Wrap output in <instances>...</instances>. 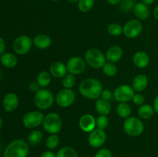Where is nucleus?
Returning <instances> with one entry per match:
<instances>
[{
	"label": "nucleus",
	"instance_id": "c756f323",
	"mask_svg": "<svg viewBox=\"0 0 158 157\" xmlns=\"http://www.w3.org/2000/svg\"><path fill=\"white\" fill-rule=\"evenodd\" d=\"M103 73L107 76H114L117 73V67L116 65L113 62H106L104 66L102 67Z\"/></svg>",
	"mask_w": 158,
	"mask_h": 157
},
{
	"label": "nucleus",
	"instance_id": "473e14b6",
	"mask_svg": "<svg viewBox=\"0 0 158 157\" xmlns=\"http://www.w3.org/2000/svg\"><path fill=\"white\" fill-rule=\"evenodd\" d=\"M107 32L113 36H119L123 33V27L118 23H111L108 26Z\"/></svg>",
	"mask_w": 158,
	"mask_h": 157
},
{
	"label": "nucleus",
	"instance_id": "0eeeda50",
	"mask_svg": "<svg viewBox=\"0 0 158 157\" xmlns=\"http://www.w3.org/2000/svg\"><path fill=\"white\" fill-rule=\"evenodd\" d=\"M33 41L28 35H19L13 42V49L18 55H26L31 50Z\"/></svg>",
	"mask_w": 158,
	"mask_h": 157
},
{
	"label": "nucleus",
	"instance_id": "ddd939ff",
	"mask_svg": "<svg viewBox=\"0 0 158 157\" xmlns=\"http://www.w3.org/2000/svg\"><path fill=\"white\" fill-rule=\"evenodd\" d=\"M106 140V135L104 130L100 129H95L89 132L88 136V143L93 148H99L103 146Z\"/></svg>",
	"mask_w": 158,
	"mask_h": 157
},
{
	"label": "nucleus",
	"instance_id": "39448f33",
	"mask_svg": "<svg viewBox=\"0 0 158 157\" xmlns=\"http://www.w3.org/2000/svg\"><path fill=\"white\" fill-rule=\"evenodd\" d=\"M54 103V96L52 92L46 89H41L35 92L34 97L35 106L40 109L46 110L52 106Z\"/></svg>",
	"mask_w": 158,
	"mask_h": 157
},
{
	"label": "nucleus",
	"instance_id": "4468645a",
	"mask_svg": "<svg viewBox=\"0 0 158 157\" xmlns=\"http://www.w3.org/2000/svg\"><path fill=\"white\" fill-rule=\"evenodd\" d=\"M79 126L81 130L85 132H90L95 129L96 119L90 114H85L81 116L79 121Z\"/></svg>",
	"mask_w": 158,
	"mask_h": 157
},
{
	"label": "nucleus",
	"instance_id": "1a4fd4ad",
	"mask_svg": "<svg viewBox=\"0 0 158 157\" xmlns=\"http://www.w3.org/2000/svg\"><path fill=\"white\" fill-rule=\"evenodd\" d=\"M143 25L139 20L131 19L126 22L123 27V33L127 38H137L141 34Z\"/></svg>",
	"mask_w": 158,
	"mask_h": 157
},
{
	"label": "nucleus",
	"instance_id": "a878e982",
	"mask_svg": "<svg viewBox=\"0 0 158 157\" xmlns=\"http://www.w3.org/2000/svg\"><path fill=\"white\" fill-rule=\"evenodd\" d=\"M51 75L46 71H42L38 74L36 78V82L40 87L45 88L49 85L51 83Z\"/></svg>",
	"mask_w": 158,
	"mask_h": 157
},
{
	"label": "nucleus",
	"instance_id": "3c124183",
	"mask_svg": "<svg viewBox=\"0 0 158 157\" xmlns=\"http://www.w3.org/2000/svg\"><path fill=\"white\" fill-rule=\"evenodd\" d=\"M157 155H158V149H157Z\"/></svg>",
	"mask_w": 158,
	"mask_h": 157
},
{
	"label": "nucleus",
	"instance_id": "8fccbe9b",
	"mask_svg": "<svg viewBox=\"0 0 158 157\" xmlns=\"http://www.w3.org/2000/svg\"><path fill=\"white\" fill-rule=\"evenodd\" d=\"M50 1H52V2H57V1H60V0H50Z\"/></svg>",
	"mask_w": 158,
	"mask_h": 157
},
{
	"label": "nucleus",
	"instance_id": "58836bf2",
	"mask_svg": "<svg viewBox=\"0 0 158 157\" xmlns=\"http://www.w3.org/2000/svg\"><path fill=\"white\" fill-rule=\"evenodd\" d=\"M40 85L37 83L36 81H33L31 82L29 84V89H30V91L34 92H37L39 90H40Z\"/></svg>",
	"mask_w": 158,
	"mask_h": 157
},
{
	"label": "nucleus",
	"instance_id": "c9c22d12",
	"mask_svg": "<svg viewBox=\"0 0 158 157\" xmlns=\"http://www.w3.org/2000/svg\"><path fill=\"white\" fill-rule=\"evenodd\" d=\"M132 101L135 105H137V106H140L144 103L145 98L142 94H140V92H138V93L134 94V97H133L132 99Z\"/></svg>",
	"mask_w": 158,
	"mask_h": 157
},
{
	"label": "nucleus",
	"instance_id": "f8f14e48",
	"mask_svg": "<svg viewBox=\"0 0 158 157\" xmlns=\"http://www.w3.org/2000/svg\"><path fill=\"white\" fill-rule=\"evenodd\" d=\"M86 61L78 56H74L69 58L66 64L67 71L73 75H80L86 69Z\"/></svg>",
	"mask_w": 158,
	"mask_h": 157
},
{
	"label": "nucleus",
	"instance_id": "412c9836",
	"mask_svg": "<svg viewBox=\"0 0 158 157\" xmlns=\"http://www.w3.org/2000/svg\"><path fill=\"white\" fill-rule=\"evenodd\" d=\"M52 40L49 35L46 34H39L34 38L33 44L40 49H46L51 46Z\"/></svg>",
	"mask_w": 158,
	"mask_h": 157
},
{
	"label": "nucleus",
	"instance_id": "7ed1b4c3",
	"mask_svg": "<svg viewBox=\"0 0 158 157\" xmlns=\"http://www.w3.org/2000/svg\"><path fill=\"white\" fill-rule=\"evenodd\" d=\"M123 130L131 136H138L144 130V124L140 119L135 116H130L126 119L123 125Z\"/></svg>",
	"mask_w": 158,
	"mask_h": 157
},
{
	"label": "nucleus",
	"instance_id": "f704fd0d",
	"mask_svg": "<svg viewBox=\"0 0 158 157\" xmlns=\"http://www.w3.org/2000/svg\"><path fill=\"white\" fill-rule=\"evenodd\" d=\"M135 5L134 0H122L120 2V9L123 12H131L132 9H134Z\"/></svg>",
	"mask_w": 158,
	"mask_h": 157
},
{
	"label": "nucleus",
	"instance_id": "5701e85b",
	"mask_svg": "<svg viewBox=\"0 0 158 157\" xmlns=\"http://www.w3.org/2000/svg\"><path fill=\"white\" fill-rule=\"evenodd\" d=\"M95 109L100 115H107L111 110V106L106 100L98 99L95 103Z\"/></svg>",
	"mask_w": 158,
	"mask_h": 157
},
{
	"label": "nucleus",
	"instance_id": "49530a36",
	"mask_svg": "<svg viewBox=\"0 0 158 157\" xmlns=\"http://www.w3.org/2000/svg\"><path fill=\"white\" fill-rule=\"evenodd\" d=\"M2 119L0 116V130H1L2 129Z\"/></svg>",
	"mask_w": 158,
	"mask_h": 157
},
{
	"label": "nucleus",
	"instance_id": "09e8293b",
	"mask_svg": "<svg viewBox=\"0 0 158 157\" xmlns=\"http://www.w3.org/2000/svg\"><path fill=\"white\" fill-rule=\"evenodd\" d=\"M2 78V72H1V71H0V79H1Z\"/></svg>",
	"mask_w": 158,
	"mask_h": 157
},
{
	"label": "nucleus",
	"instance_id": "e433bc0d",
	"mask_svg": "<svg viewBox=\"0 0 158 157\" xmlns=\"http://www.w3.org/2000/svg\"><path fill=\"white\" fill-rule=\"evenodd\" d=\"M94 157H113V155L110 150L106 148H102L97 151Z\"/></svg>",
	"mask_w": 158,
	"mask_h": 157
},
{
	"label": "nucleus",
	"instance_id": "ea45409f",
	"mask_svg": "<svg viewBox=\"0 0 158 157\" xmlns=\"http://www.w3.org/2000/svg\"><path fill=\"white\" fill-rule=\"evenodd\" d=\"M40 157H56V154L54 153L52 151L48 150L43 152L41 155H40Z\"/></svg>",
	"mask_w": 158,
	"mask_h": 157
},
{
	"label": "nucleus",
	"instance_id": "79ce46f5",
	"mask_svg": "<svg viewBox=\"0 0 158 157\" xmlns=\"http://www.w3.org/2000/svg\"><path fill=\"white\" fill-rule=\"evenodd\" d=\"M154 111H155V112H157L158 114V95L157 96L155 97V99H154Z\"/></svg>",
	"mask_w": 158,
	"mask_h": 157
},
{
	"label": "nucleus",
	"instance_id": "f03ea898",
	"mask_svg": "<svg viewBox=\"0 0 158 157\" xmlns=\"http://www.w3.org/2000/svg\"><path fill=\"white\" fill-rule=\"evenodd\" d=\"M29 145L23 139H15L6 146L4 157H27Z\"/></svg>",
	"mask_w": 158,
	"mask_h": 157
},
{
	"label": "nucleus",
	"instance_id": "aec40b11",
	"mask_svg": "<svg viewBox=\"0 0 158 157\" xmlns=\"http://www.w3.org/2000/svg\"><path fill=\"white\" fill-rule=\"evenodd\" d=\"M134 12L135 16L140 20H145L149 17L150 9L148 6L143 2H138L134 8Z\"/></svg>",
	"mask_w": 158,
	"mask_h": 157
},
{
	"label": "nucleus",
	"instance_id": "a211bd4d",
	"mask_svg": "<svg viewBox=\"0 0 158 157\" xmlns=\"http://www.w3.org/2000/svg\"><path fill=\"white\" fill-rule=\"evenodd\" d=\"M133 62L137 67L144 69L150 63V57L146 52L138 51L133 55Z\"/></svg>",
	"mask_w": 158,
	"mask_h": 157
},
{
	"label": "nucleus",
	"instance_id": "4be33fe9",
	"mask_svg": "<svg viewBox=\"0 0 158 157\" xmlns=\"http://www.w3.org/2000/svg\"><path fill=\"white\" fill-rule=\"evenodd\" d=\"M0 62L6 68H14L18 63L17 57L11 52H5L0 55Z\"/></svg>",
	"mask_w": 158,
	"mask_h": 157
},
{
	"label": "nucleus",
	"instance_id": "9b49d317",
	"mask_svg": "<svg viewBox=\"0 0 158 157\" xmlns=\"http://www.w3.org/2000/svg\"><path fill=\"white\" fill-rule=\"evenodd\" d=\"M44 115L40 111H32L23 116V125L28 129H33L43 123Z\"/></svg>",
	"mask_w": 158,
	"mask_h": 157
},
{
	"label": "nucleus",
	"instance_id": "20e7f679",
	"mask_svg": "<svg viewBox=\"0 0 158 157\" xmlns=\"http://www.w3.org/2000/svg\"><path fill=\"white\" fill-rule=\"evenodd\" d=\"M106 56L99 49L92 48L86 51L85 54V61L90 67L94 69L102 68L106 63Z\"/></svg>",
	"mask_w": 158,
	"mask_h": 157
},
{
	"label": "nucleus",
	"instance_id": "6ab92c4d",
	"mask_svg": "<svg viewBox=\"0 0 158 157\" xmlns=\"http://www.w3.org/2000/svg\"><path fill=\"white\" fill-rule=\"evenodd\" d=\"M148 78L143 74L137 75L134 78L132 82V87L134 91L137 92H141L148 87Z\"/></svg>",
	"mask_w": 158,
	"mask_h": 157
},
{
	"label": "nucleus",
	"instance_id": "6e6552de",
	"mask_svg": "<svg viewBox=\"0 0 158 157\" xmlns=\"http://www.w3.org/2000/svg\"><path fill=\"white\" fill-rule=\"evenodd\" d=\"M76 99V94L71 89L60 90L56 96V102L60 107L66 108L72 106Z\"/></svg>",
	"mask_w": 158,
	"mask_h": 157
},
{
	"label": "nucleus",
	"instance_id": "2f4dec72",
	"mask_svg": "<svg viewBox=\"0 0 158 157\" xmlns=\"http://www.w3.org/2000/svg\"><path fill=\"white\" fill-rule=\"evenodd\" d=\"M75 75H73L71 73H67L63 78V85L65 89H72L76 84Z\"/></svg>",
	"mask_w": 158,
	"mask_h": 157
},
{
	"label": "nucleus",
	"instance_id": "c03bdc74",
	"mask_svg": "<svg viewBox=\"0 0 158 157\" xmlns=\"http://www.w3.org/2000/svg\"><path fill=\"white\" fill-rule=\"evenodd\" d=\"M154 1H155V0H142V2L144 3L147 6H149V5L153 4V3L154 2Z\"/></svg>",
	"mask_w": 158,
	"mask_h": 157
},
{
	"label": "nucleus",
	"instance_id": "f3484780",
	"mask_svg": "<svg viewBox=\"0 0 158 157\" xmlns=\"http://www.w3.org/2000/svg\"><path fill=\"white\" fill-rule=\"evenodd\" d=\"M123 49L120 46H111L107 49L105 56H106V60H108L110 62L115 63L120 61L122 57H123Z\"/></svg>",
	"mask_w": 158,
	"mask_h": 157
},
{
	"label": "nucleus",
	"instance_id": "cd10ccee",
	"mask_svg": "<svg viewBox=\"0 0 158 157\" xmlns=\"http://www.w3.org/2000/svg\"><path fill=\"white\" fill-rule=\"evenodd\" d=\"M56 157H78V155L77 151L73 147L65 146L57 152Z\"/></svg>",
	"mask_w": 158,
	"mask_h": 157
},
{
	"label": "nucleus",
	"instance_id": "423d86ee",
	"mask_svg": "<svg viewBox=\"0 0 158 157\" xmlns=\"http://www.w3.org/2000/svg\"><path fill=\"white\" fill-rule=\"evenodd\" d=\"M43 128L49 134H57L61 131L62 119L59 114L56 112L48 113L44 117Z\"/></svg>",
	"mask_w": 158,
	"mask_h": 157
},
{
	"label": "nucleus",
	"instance_id": "a18cd8bd",
	"mask_svg": "<svg viewBox=\"0 0 158 157\" xmlns=\"http://www.w3.org/2000/svg\"><path fill=\"white\" fill-rule=\"evenodd\" d=\"M154 16L156 19L158 20V5L155 7L154 10Z\"/></svg>",
	"mask_w": 158,
	"mask_h": 157
},
{
	"label": "nucleus",
	"instance_id": "de8ad7c7",
	"mask_svg": "<svg viewBox=\"0 0 158 157\" xmlns=\"http://www.w3.org/2000/svg\"><path fill=\"white\" fill-rule=\"evenodd\" d=\"M69 2H72V3H76V2H78L79 0H68Z\"/></svg>",
	"mask_w": 158,
	"mask_h": 157
},
{
	"label": "nucleus",
	"instance_id": "f257e3e1",
	"mask_svg": "<svg viewBox=\"0 0 158 157\" xmlns=\"http://www.w3.org/2000/svg\"><path fill=\"white\" fill-rule=\"evenodd\" d=\"M103 90L101 83L94 78H89L83 80L79 86L80 94L89 99H98Z\"/></svg>",
	"mask_w": 158,
	"mask_h": 157
},
{
	"label": "nucleus",
	"instance_id": "7c9ffc66",
	"mask_svg": "<svg viewBox=\"0 0 158 157\" xmlns=\"http://www.w3.org/2000/svg\"><path fill=\"white\" fill-rule=\"evenodd\" d=\"M95 0H79L78 9L82 12H87L94 7Z\"/></svg>",
	"mask_w": 158,
	"mask_h": 157
},
{
	"label": "nucleus",
	"instance_id": "37998d69",
	"mask_svg": "<svg viewBox=\"0 0 158 157\" xmlns=\"http://www.w3.org/2000/svg\"><path fill=\"white\" fill-rule=\"evenodd\" d=\"M107 2L110 5H117L120 3L122 0H106Z\"/></svg>",
	"mask_w": 158,
	"mask_h": 157
},
{
	"label": "nucleus",
	"instance_id": "2eb2a0df",
	"mask_svg": "<svg viewBox=\"0 0 158 157\" xmlns=\"http://www.w3.org/2000/svg\"><path fill=\"white\" fill-rule=\"evenodd\" d=\"M2 106L6 112H12L17 109L19 106V98L15 93H8L3 98Z\"/></svg>",
	"mask_w": 158,
	"mask_h": 157
},
{
	"label": "nucleus",
	"instance_id": "72a5a7b5",
	"mask_svg": "<svg viewBox=\"0 0 158 157\" xmlns=\"http://www.w3.org/2000/svg\"><path fill=\"white\" fill-rule=\"evenodd\" d=\"M109 119L106 115H100L98 118L96 119V126H97L98 129H103L104 130L105 129L108 127L109 126Z\"/></svg>",
	"mask_w": 158,
	"mask_h": 157
},
{
	"label": "nucleus",
	"instance_id": "bb28decb",
	"mask_svg": "<svg viewBox=\"0 0 158 157\" xmlns=\"http://www.w3.org/2000/svg\"><path fill=\"white\" fill-rule=\"evenodd\" d=\"M43 137V133L40 130H33L29 133L28 136V143L32 146H37L41 143Z\"/></svg>",
	"mask_w": 158,
	"mask_h": 157
},
{
	"label": "nucleus",
	"instance_id": "393cba45",
	"mask_svg": "<svg viewBox=\"0 0 158 157\" xmlns=\"http://www.w3.org/2000/svg\"><path fill=\"white\" fill-rule=\"evenodd\" d=\"M131 107L128 103H120L117 107V113L120 118L127 119L131 116Z\"/></svg>",
	"mask_w": 158,
	"mask_h": 157
},
{
	"label": "nucleus",
	"instance_id": "c85d7f7f",
	"mask_svg": "<svg viewBox=\"0 0 158 157\" xmlns=\"http://www.w3.org/2000/svg\"><path fill=\"white\" fill-rule=\"evenodd\" d=\"M60 144V137L56 134H51L46 140V146L49 149H56Z\"/></svg>",
	"mask_w": 158,
	"mask_h": 157
},
{
	"label": "nucleus",
	"instance_id": "b1692460",
	"mask_svg": "<svg viewBox=\"0 0 158 157\" xmlns=\"http://www.w3.org/2000/svg\"><path fill=\"white\" fill-rule=\"evenodd\" d=\"M154 107L148 104H143L140 106L138 109V115L143 119H151L154 114Z\"/></svg>",
	"mask_w": 158,
	"mask_h": 157
},
{
	"label": "nucleus",
	"instance_id": "dca6fc26",
	"mask_svg": "<svg viewBox=\"0 0 158 157\" xmlns=\"http://www.w3.org/2000/svg\"><path fill=\"white\" fill-rule=\"evenodd\" d=\"M49 72L55 78H63L67 74V67L61 62H54L49 67Z\"/></svg>",
	"mask_w": 158,
	"mask_h": 157
},
{
	"label": "nucleus",
	"instance_id": "4c0bfd02",
	"mask_svg": "<svg viewBox=\"0 0 158 157\" xmlns=\"http://www.w3.org/2000/svg\"><path fill=\"white\" fill-rule=\"evenodd\" d=\"M100 96L102 97L103 99L109 101L110 99H112V92H111L109 89H104V90L102 91V93Z\"/></svg>",
	"mask_w": 158,
	"mask_h": 157
},
{
	"label": "nucleus",
	"instance_id": "a19ab883",
	"mask_svg": "<svg viewBox=\"0 0 158 157\" xmlns=\"http://www.w3.org/2000/svg\"><path fill=\"white\" fill-rule=\"evenodd\" d=\"M5 49H6V43H5L4 39L0 37V55L4 53Z\"/></svg>",
	"mask_w": 158,
	"mask_h": 157
},
{
	"label": "nucleus",
	"instance_id": "9d476101",
	"mask_svg": "<svg viewBox=\"0 0 158 157\" xmlns=\"http://www.w3.org/2000/svg\"><path fill=\"white\" fill-rule=\"evenodd\" d=\"M135 91L129 85L123 84L118 86L114 92V97L120 103H127L133 99Z\"/></svg>",
	"mask_w": 158,
	"mask_h": 157
}]
</instances>
